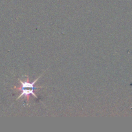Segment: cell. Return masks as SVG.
Listing matches in <instances>:
<instances>
[{"instance_id":"cell-1","label":"cell","mask_w":132,"mask_h":132,"mask_svg":"<svg viewBox=\"0 0 132 132\" xmlns=\"http://www.w3.org/2000/svg\"><path fill=\"white\" fill-rule=\"evenodd\" d=\"M41 75L39 76V77H38L36 80H34L32 82H27V81H23L21 79H19V82H20L21 85V93L20 95L18 96L17 99H20V98L23 97H27V99H28V96H29L30 95H32L33 97L38 98L36 94L34 93V90H36V89L40 88L36 87V86H35V84L37 82L38 80L41 77Z\"/></svg>"}]
</instances>
